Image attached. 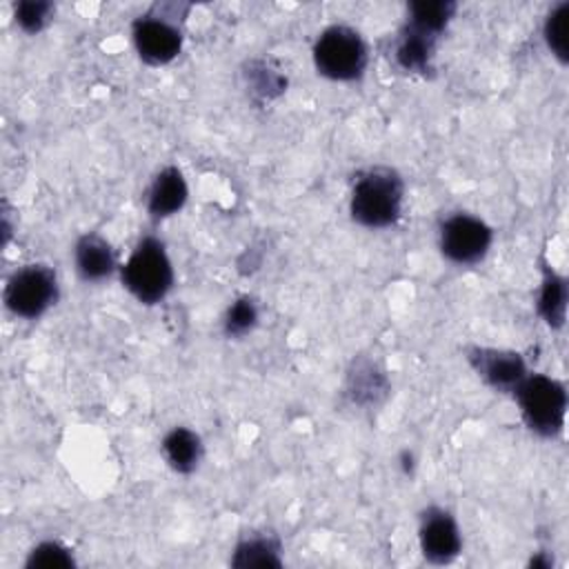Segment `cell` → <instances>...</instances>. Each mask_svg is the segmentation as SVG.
Returning a JSON list of instances; mask_svg holds the SVG:
<instances>
[{"label":"cell","instance_id":"30bf717a","mask_svg":"<svg viewBox=\"0 0 569 569\" xmlns=\"http://www.w3.org/2000/svg\"><path fill=\"white\" fill-rule=\"evenodd\" d=\"M189 189L178 167H164L151 182L147 196V209L151 218H167L178 213L187 202Z\"/></svg>","mask_w":569,"mask_h":569},{"label":"cell","instance_id":"2e32d148","mask_svg":"<svg viewBox=\"0 0 569 569\" xmlns=\"http://www.w3.org/2000/svg\"><path fill=\"white\" fill-rule=\"evenodd\" d=\"M453 13H456V2H447V0L411 2L407 24L418 31H425L433 38H440V33L445 31V27L453 18Z\"/></svg>","mask_w":569,"mask_h":569},{"label":"cell","instance_id":"5b68a950","mask_svg":"<svg viewBox=\"0 0 569 569\" xmlns=\"http://www.w3.org/2000/svg\"><path fill=\"white\" fill-rule=\"evenodd\" d=\"M58 300V280L47 264H27L11 273L4 287V305L20 318H38Z\"/></svg>","mask_w":569,"mask_h":569},{"label":"cell","instance_id":"ac0fdd59","mask_svg":"<svg viewBox=\"0 0 569 569\" xmlns=\"http://www.w3.org/2000/svg\"><path fill=\"white\" fill-rule=\"evenodd\" d=\"M24 565L29 569H69L76 565V560L67 547H62L60 542L47 540L29 551V558Z\"/></svg>","mask_w":569,"mask_h":569},{"label":"cell","instance_id":"5bb4252c","mask_svg":"<svg viewBox=\"0 0 569 569\" xmlns=\"http://www.w3.org/2000/svg\"><path fill=\"white\" fill-rule=\"evenodd\" d=\"M538 311L551 329H560L567 316V280L551 267L545 269L542 287L538 296Z\"/></svg>","mask_w":569,"mask_h":569},{"label":"cell","instance_id":"277c9868","mask_svg":"<svg viewBox=\"0 0 569 569\" xmlns=\"http://www.w3.org/2000/svg\"><path fill=\"white\" fill-rule=\"evenodd\" d=\"M369 53L362 36L345 24L325 29L313 44V62L318 73L331 80H356L367 67Z\"/></svg>","mask_w":569,"mask_h":569},{"label":"cell","instance_id":"3957f363","mask_svg":"<svg viewBox=\"0 0 569 569\" xmlns=\"http://www.w3.org/2000/svg\"><path fill=\"white\" fill-rule=\"evenodd\" d=\"M122 284L142 305L160 302L173 287V267L158 238H142L122 267Z\"/></svg>","mask_w":569,"mask_h":569},{"label":"cell","instance_id":"52a82bcc","mask_svg":"<svg viewBox=\"0 0 569 569\" xmlns=\"http://www.w3.org/2000/svg\"><path fill=\"white\" fill-rule=\"evenodd\" d=\"M418 540L425 560L431 565H449L462 549V538L453 516L440 507H429L420 516Z\"/></svg>","mask_w":569,"mask_h":569},{"label":"cell","instance_id":"d6986e66","mask_svg":"<svg viewBox=\"0 0 569 569\" xmlns=\"http://www.w3.org/2000/svg\"><path fill=\"white\" fill-rule=\"evenodd\" d=\"M258 320V307L256 302L249 298V296H242L238 298L229 309H227V316H224V333L227 336H244L249 329H253Z\"/></svg>","mask_w":569,"mask_h":569},{"label":"cell","instance_id":"9c48e42d","mask_svg":"<svg viewBox=\"0 0 569 569\" xmlns=\"http://www.w3.org/2000/svg\"><path fill=\"white\" fill-rule=\"evenodd\" d=\"M467 358L478 376L496 391H513L527 376V365L516 351L473 347L467 351Z\"/></svg>","mask_w":569,"mask_h":569},{"label":"cell","instance_id":"8fae6325","mask_svg":"<svg viewBox=\"0 0 569 569\" xmlns=\"http://www.w3.org/2000/svg\"><path fill=\"white\" fill-rule=\"evenodd\" d=\"M73 258H76V269H78L80 278L89 280V282L107 278L116 267L113 251H111L109 242L104 238H100L98 233H84L76 242Z\"/></svg>","mask_w":569,"mask_h":569},{"label":"cell","instance_id":"e0dca14e","mask_svg":"<svg viewBox=\"0 0 569 569\" xmlns=\"http://www.w3.org/2000/svg\"><path fill=\"white\" fill-rule=\"evenodd\" d=\"M545 42L560 60H569V2L556 4L545 20Z\"/></svg>","mask_w":569,"mask_h":569},{"label":"cell","instance_id":"ffe728a7","mask_svg":"<svg viewBox=\"0 0 569 569\" xmlns=\"http://www.w3.org/2000/svg\"><path fill=\"white\" fill-rule=\"evenodd\" d=\"M53 4L44 0H22L16 4V22L27 33H38L51 20Z\"/></svg>","mask_w":569,"mask_h":569},{"label":"cell","instance_id":"ba28073f","mask_svg":"<svg viewBox=\"0 0 569 569\" xmlns=\"http://www.w3.org/2000/svg\"><path fill=\"white\" fill-rule=\"evenodd\" d=\"M133 44L144 62L167 64L180 53L182 33L162 13H147L133 22Z\"/></svg>","mask_w":569,"mask_h":569},{"label":"cell","instance_id":"8992f818","mask_svg":"<svg viewBox=\"0 0 569 569\" xmlns=\"http://www.w3.org/2000/svg\"><path fill=\"white\" fill-rule=\"evenodd\" d=\"M491 227L469 213H453L440 227V249L456 264H473L491 247Z\"/></svg>","mask_w":569,"mask_h":569},{"label":"cell","instance_id":"7c38bea8","mask_svg":"<svg viewBox=\"0 0 569 569\" xmlns=\"http://www.w3.org/2000/svg\"><path fill=\"white\" fill-rule=\"evenodd\" d=\"M436 40L433 36L418 31L409 24L402 27L398 44H396V62L405 71L413 73H427L431 71V58L436 51Z\"/></svg>","mask_w":569,"mask_h":569},{"label":"cell","instance_id":"4fadbf2b","mask_svg":"<svg viewBox=\"0 0 569 569\" xmlns=\"http://www.w3.org/2000/svg\"><path fill=\"white\" fill-rule=\"evenodd\" d=\"M162 453L173 471L191 473L202 456L200 436L187 427H176L164 436Z\"/></svg>","mask_w":569,"mask_h":569},{"label":"cell","instance_id":"9a60e30c","mask_svg":"<svg viewBox=\"0 0 569 569\" xmlns=\"http://www.w3.org/2000/svg\"><path fill=\"white\" fill-rule=\"evenodd\" d=\"M236 567H280V542L271 536H251L238 542L231 558Z\"/></svg>","mask_w":569,"mask_h":569},{"label":"cell","instance_id":"7a4b0ae2","mask_svg":"<svg viewBox=\"0 0 569 569\" xmlns=\"http://www.w3.org/2000/svg\"><path fill=\"white\" fill-rule=\"evenodd\" d=\"M513 393L520 405L522 420L533 433L542 438H556L562 431L567 391L560 380L545 373H527Z\"/></svg>","mask_w":569,"mask_h":569},{"label":"cell","instance_id":"6da1fadb","mask_svg":"<svg viewBox=\"0 0 569 569\" xmlns=\"http://www.w3.org/2000/svg\"><path fill=\"white\" fill-rule=\"evenodd\" d=\"M405 184L389 167H371L362 171L351 189V218L369 229L391 227L402 211Z\"/></svg>","mask_w":569,"mask_h":569}]
</instances>
